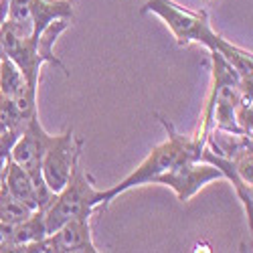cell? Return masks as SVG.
I'll return each instance as SVG.
<instances>
[{
	"mask_svg": "<svg viewBox=\"0 0 253 253\" xmlns=\"http://www.w3.org/2000/svg\"><path fill=\"white\" fill-rule=\"evenodd\" d=\"M91 239L89 217H77L63 223L37 243L23 245V253H97Z\"/></svg>",
	"mask_w": 253,
	"mask_h": 253,
	"instance_id": "obj_7",
	"label": "cell"
},
{
	"mask_svg": "<svg viewBox=\"0 0 253 253\" xmlns=\"http://www.w3.org/2000/svg\"><path fill=\"white\" fill-rule=\"evenodd\" d=\"M29 120H23L14 110V105L8 97L0 93V134L10 132V130H25Z\"/></svg>",
	"mask_w": 253,
	"mask_h": 253,
	"instance_id": "obj_13",
	"label": "cell"
},
{
	"mask_svg": "<svg viewBox=\"0 0 253 253\" xmlns=\"http://www.w3.org/2000/svg\"><path fill=\"white\" fill-rule=\"evenodd\" d=\"M51 136L53 134L45 132V128L41 126L39 114H37L27 122L25 130L20 132V136L16 138V142L10 148V160L16 162L20 168H25V170L33 176L35 184L43 193H51L43 180V176H41V160H43V154L47 150V144L51 142Z\"/></svg>",
	"mask_w": 253,
	"mask_h": 253,
	"instance_id": "obj_8",
	"label": "cell"
},
{
	"mask_svg": "<svg viewBox=\"0 0 253 253\" xmlns=\"http://www.w3.org/2000/svg\"><path fill=\"white\" fill-rule=\"evenodd\" d=\"M156 14L160 16L166 27L172 31L176 43L180 47H186L191 43H201L209 51L221 53L231 65H233L243 81V85L251 87V77H253V61L251 53L245 49H239L237 45L229 43L227 39L217 35L211 27L209 14L205 10L193 12L188 8H182L174 0H146L142 6V14Z\"/></svg>",
	"mask_w": 253,
	"mask_h": 253,
	"instance_id": "obj_1",
	"label": "cell"
},
{
	"mask_svg": "<svg viewBox=\"0 0 253 253\" xmlns=\"http://www.w3.org/2000/svg\"><path fill=\"white\" fill-rule=\"evenodd\" d=\"M2 186L6 191L23 205H27L31 211H39V209H47V205L53 201L51 193H43L41 188L35 184L33 176L20 168L16 162H12L8 158L6 166H4V172H2Z\"/></svg>",
	"mask_w": 253,
	"mask_h": 253,
	"instance_id": "obj_10",
	"label": "cell"
},
{
	"mask_svg": "<svg viewBox=\"0 0 253 253\" xmlns=\"http://www.w3.org/2000/svg\"><path fill=\"white\" fill-rule=\"evenodd\" d=\"M101 203H103V191L93 186L91 176L81 166V158H79L73 166V172L67 184L57 195H53V201L47 205L43 213L47 235L71 219L91 217L95 209H101Z\"/></svg>",
	"mask_w": 253,
	"mask_h": 253,
	"instance_id": "obj_4",
	"label": "cell"
},
{
	"mask_svg": "<svg viewBox=\"0 0 253 253\" xmlns=\"http://www.w3.org/2000/svg\"><path fill=\"white\" fill-rule=\"evenodd\" d=\"M231 162H233L235 172L239 174V178L243 182L251 184L253 182V170H251V168H253V152H251V144L231 156Z\"/></svg>",
	"mask_w": 253,
	"mask_h": 253,
	"instance_id": "obj_15",
	"label": "cell"
},
{
	"mask_svg": "<svg viewBox=\"0 0 253 253\" xmlns=\"http://www.w3.org/2000/svg\"><path fill=\"white\" fill-rule=\"evenodd\" d=\"M160 124L164 126L168 140L158 144L156 148L142 160V164L136 168V170L126 176L120 184L105 188L101 209H105L118 195L130 191V188L152 182V178L156 174L168 170V168H172L176 164H184V162H197L201 158V152H203L205 142H207L205 138H201L199 134H195V136L180 134V132H176L174 126L164 118H160Z\"/></svg>",
	"mask_w": 253,
	"mask_h": 253,
	"instance_id": "obj_3",
	"label": "cell"
},
{
	"mask_svg": "<svg viewBox=\"0 0 253 253\" xmlns=\"http://www.w3.org/2000/svg\"><path fill=\"white\" fill-rule=\"evenodd\" d=\"M251 108H253L251 105V91H241L239 101L235 105V122L239 126V130L247 136H251V132H253V122H251L253 112H251Z\"/></svg>",
	"mask_w": 253,
	"mask_h": 253,
	"instance_id": "obj_14",
	"label": "cell"
},
{
	"mask_svg": "<svg viewBox=\"0 0 253 253\" xmlns=\"http://www.w3.org/2000/svg\"><path fill=\"white\" fill-rule=\"evenodd\" d=\"M81 152L83 140L75 138L73 130L51 136V142L47 144V150L41 160V176L53 195H57L67 184L75 162L81 158Z\"/></svg>",
	"mask_w": 253,
	"mask_h": 253,
	"instance_id": "obj_5",
	"label": "cell"
},
{
	"mask_svg": "<svg viewBox=\"0 0 253 253\" xmlns=\"http://www.w3.org/2000/svg\"><path fill=\"white\" fill-rule=\"evenodd\" d=\"M73 20L71 0H10L6 20L25 33L41 35L53 20Z\"/></svg>",
	"mask_w": 253,
	"mask_h": 253,
	"instance_id": "obj_6",
	"label": "cell"
},
{
	"mask_svg": "<svg viewBox=\"0 0 253 253\" xmlns=\"http://www.w3.org/2000/svg\"><path fill=\"white\" fill-rule=\"evenodd\" d=\"M223 172L217 166L207 164V162H184V164H176L168 170L156 174L152 178V184H164L168 188H172L176 193L178 201H188L193 199L203 186H207L213 180H221Z\"/></svg>",
	"mask_w": 253,
	"mask_h": 253,
	"instance_id": "obj_9",
	"label": "cell"
},
{
	"mask_svg": "<svg viewBox=\"0 0 253 253\" xmlns=\"http://www.w3.org/2000/svg\"><path fill=\"white\" fill-rule=\"evenodd\" d=\"M35 211H31L27 205L16 201L4 186H0V223L4 225H16L20 221L29 219Z\"/></svg>",
	"mask_w": 253,
	"mask_h": 253,
	"instance_id": "obj_12",
	"label": "cell"
},
{
	"mask_svg": "<svg viewBox=\"0 0 253 253\" xmlns=\"http://www.w3.org/2000/svg\"><path fill=\"white\" fill-rule=\"evenodd\" d=\"M71 25V20H53V23L41 33V35H31L25 33L23 29H18L16 25L4 20V25L0 27V59L8 57L14 61L18 69L23 71L27 81L31 83V87H39V75L41 67L45 63H51L57 69H61L65 75H69L65 63H63L53 47L57 43V39L65 33Z\"/></svg>",
	"mask_w": 253,
	"mask_h": 253,
	"instance_id": "obj_2",
	"label": "cell"
},
{
	"mask_svg": "<svg viewBox=\"0 0 253 253\" xmlns=\"http://www.w3.org/2000/svg\"><path fill=\"white\" fill-rule=\"evenodd\" d=\"M31 83L27 81V77L23 75V71L18 69V65L14 61H10L8 57L0 59V93L4 97L12 99L20 89H25Z\"/></svg>",
	"mask_w": 253,
	"mask_h": 253,
	"instance_id": "obj_11",
	"label": "cell"
}]
</instances>
